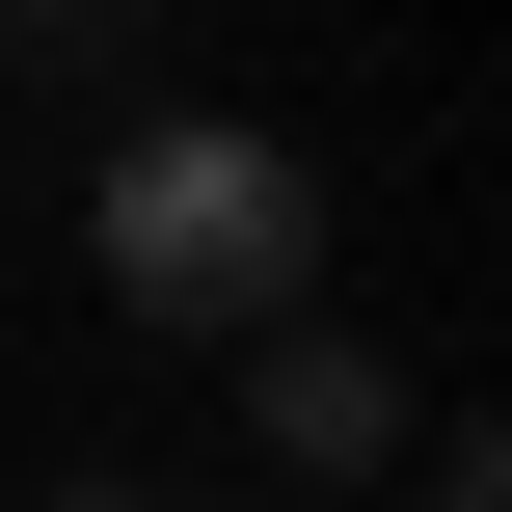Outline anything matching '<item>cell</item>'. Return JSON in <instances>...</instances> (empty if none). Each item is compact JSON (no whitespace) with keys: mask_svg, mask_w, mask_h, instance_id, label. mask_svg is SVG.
Returning <instances> with one entry per match:
<instances>
[{"mask_svg":"<svg viewBox=\"0 0 512 512\" xmlns=\"http://www.w3.org/2000/svg\"><path fill=\"white\" fill-rule=\"evenodd\" d=\"M405 512H512V459L486 432H405Z\"/></svg>","mask_w":512,"mask_h":512,"instance_id":"cell-3","label":"cell"},{"mask_svg":"<svg viewBox=\"0 0 512 512\" xmlns=\"http://www.w3.org/2000/svg\"><path fill=\"white\" fill-rule=\"evenodd\" d=\"M81 243H108V297H135V324H189V351L324 324V162H297L270 108H162V135H108Z\"/></svg>","mask_w":512,"mask_h":512,"instance_id":"cell-1","label":"cell"},{"mask_svg":"<svg viewBox=\"0 0 512 512\" xmlns=\"http://www.w3.org/2000/svg\"><path fill=\"white\" fill-rule=\"evenodd\" d=\"M243 432H270V486H405V378H378V324H243Z\"/></svg>","mask_w":512,"mask_h":512,"instance_id":"cell-2","label":"cell"},{"mask_svg":"<svg viewBox=\"0 0 512 512\" xmlns=\"http://www.w3.org/2000/svg\"><path fill=\"white\" fill-rule=\"evenodd\" d=\"M27 512H162V486H27Z\"/></svg>","mask_w":512,"mask_h":512,"instance_id":"cell-5","label":"cell"},{"mask_svg":"<svg viewBox=\"0 0 512 512\" xmlns=\"http://www.w3.org/2000/svg\"><path fill=\"white\" fill-rule=\"evenodd\" d=\"M0 27H135V0H0Z\"/></svg>","mask_w":512,"mask_h":512,"instance_id":"cell-4","label":"cell"}]
</instances>
